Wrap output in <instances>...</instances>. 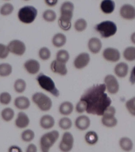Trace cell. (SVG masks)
Wrapping results in <instances>:
<instances>
[{
    "label": "cell",
    "instance_id": "obj_1",
    "mask_svg": "<svg viewBox=\"0 0 135 152\" xmlns=\"http://www.w3.org/2000/svg\"><path fill=\"white\" fill-rule=\"evenodd\" d=\"M105 84H97L86 91L80 100L87 104L86 111L89 114L103 116L104 111L111 103V99L105 93Z\"/></svg>",
    "mask_w": 135,
    "mask_h": 152
},
{
    "label": "cell",
    "instance_id": "obj_2",
    "mask_svg": "<svg viewBox=\"0 0 135 152\" xmlns=\"http://www.w3.org/2000/svg\"><path fill=\"white\" fill-rule=\"evenodd\" d=\"M74 10V5L70 1L63 2L61 5V16L58 19V24L63 30L67 31L71 29Z\"/></svg>",
    "mask_w": 135,
    "mask_h": 152
},
{
    "label": "cell",
    "instance_id": "obj_3",
    "mask_svg": "<svg viewBox=\"0 0 135 152\" xmlns=\"http://www.w3.org/2000/svg\"><path fill=\"white\" fill-rule=\"evenodd\" d=\"M37 9L32 5H25L20 8L17 16L20 22L24 24L32 23L38 15Z\"/></svg>",
    "mask_w": 135,
    "mask_h": 152
},
{
    "label": "cell",
    "instance_id": "obj_4",
    "mask_svg": "<svg viewBox=\"0 0 135 152\" xmlns=\"http://www.w3.org/2000/svg\"><path fill=\"white\" fill-rule=\"evenodd\" d=\"M95 29L102 37L108 38L116 35L117 31V24L113 21L105 20L98 23Z\"/></svg>",
    "mask_w": 135,
    "mask_h": 152
},
{
    "label": "cell",
    "instance_id": "obj_5",
    "mask_svg": "<svg viewBox=\"0 0 135 152\" xmlns=\"http://www.w3.org/2000/svg\"><path fill=\"white\" fill-rule=\"evenodd\" d=\"M36 80L40 87L44 90L50 93L56 97L59 96V91L56 88L54 82L51 77L43 73H40L36 77Z\"/></svg>",
    "mask_w": 135,
    "mask_h": 152
},
{
    "label": "cell",
    "instance_id": "obj_6",
    "mask_svg": "<svg viewBox=\"0 0 135 152\" xmlns=\"http://www.w3.org/2000/svg\"><path fill=\"white\" fill-rule=\"evenodd\" d=\"M59 136L57 130H53L44 134L40 140V145L42 152H48L53 145Z\"/></svg>",
    "mask_w": 135,
    "mask_h": 152
},
{
    "label": "cell",
    "instance_id": "obj_7",
    "mask_svg": "<svg viewBox=\"0 0 135 152\" xmlns=\"http://www.w3.org/2000/svg\"><path fill=\"white\" fill-rule=\"evenodd\" d=\"M32 100L39 109L43 111H48L52 107L51 99L42 93H36L34 94L32 96Z\"/></svg>",
    "mask_w": 135,
    "mask_h": 152
},
{
    "label": "cell",
    "instance_id": "obj_8",
    "mask_svg": "<svg viewBox=\"0 0 135 152\" xmlns=\"http://www.w3.org/2000/svg\"><path fill=\"white\" fill-rule=\"evenodd\" d=\"M10 53L17 56H22L25 53L26 46L25 43L21 40L13 39L7 45Z\"/></svg>",
    "mask_w": 135,
    "mask_h": 152
},
{
    "label": "cell",
    "instance_id": "obj_9",
    "mask_svg": "<svg viewBox=\"0 0 135 152\" xmlns=\"http://www.w3.org/2000/svg\"><path fill=\"white\" fill-rule=\"evenodd\" d=\"M119 15L123 19L128 21L135 19V7L129 3H126L121 7Z\"/></svg>",
    "mask_w": 135,
    "mask_h": 152
},
{
    "label": "cell",
    "instance_id": "obj_10",
    "mask_svg": "<svg viewBox=\"0 0 135 152\" xmlns=\"http://www.w3.org/2000/svg\"><path fill=\"white\" fill-rule=\"evenodd\" d=\"M103 56L106 61L109 62H116L120 59V52L117 48L109 47L105 48L103 52Z\"/></svg>",
    "mask_w": 135,
    "mask_h": 152
},
{
    "label": "cell",
    "instance_id": "obj_11",
    "mask_svg": "<svg viewBox=\"0 0 135 152\" xmlns=\"http://www.w3.org/2000/svg\"><path fill=\"white\" fill-rule=\"evenodd\" d=\"M74 137L71 133L66 132L63 134L62 141L59 145V148L63 152H69L73 147Z\"/></svg>",
    "mask_w": 135,
    "mask_h": 152
},
{
    "label": "cell",
    "instance_id": "obj_12",
    "mask_svg": "<svg viewBox=\"0 0 135 152\" xmlns=\"http://www.w3.org/2000/svg\"><path fill=\"white\" fill-rule=\"evenodd\" d=\"M106 88L109 93L114 94L118 92L119 90V84L117 79L114 75L109 74L104 78Z\"/></svg>",
    "mask_w": 135,
    "mask_h": 152
},
{
    "label": "cell",
    "instance_id": "obj_13",
    "mask_svg": "<svg viewBox=\"0 0 135 152\" xmlns=\"http://www.w3.org/2000/svg\"><path fill=\"white\" fill-rule=\"evenodd\" d=\"M90 61V56L88 53H81L75 58L74 65L77 69H83L88 65Z\"/></svg>",
    "mask_w": 135,
    "mask_h": 152
},
{
    "label": "cell",
    "instance_id": "obj_14",
    "mask_svg": "<svg viewBox=\"0 0 135 152\" xmlns=\"http://www.w3.org/2000/svg\"><path fill=\"white\" fill-rule=\"evenodd\" d=\"M24 67L29 74L35 75L39 71L40 65L37 60L30 59L25 61L24 64Z\"/></svg>",
    "mask_w": 135,
    "mask_h": 152
},
{
    "label": "cell",
    "instance_id": "obj_15",
    "mask_svg": "<svg viewBox=\"0 0 135 152\" xmlns=\"http://www.w3.org/2000/svg\"><path fill=\"white\" fill-rule=\"evenodd\" d=\"M51 70L53 72L61 75H66L68 73V69L66 64L55 60L51 62Z\"/></svg>",
    "mask_w": 135,
    "mask_h": 152
},
{
    "label": "cell",
    "instance_id": "obj_16",
    "mask_svg": "<svg viewBox=\"0 0 135 152\" xmlns=\"http://www.w3.org/2000/svg\"><path fill=\"white\" fill-rule=\"evenodd\" d=\"M100 7L103 13L110 15L115 11L116 3L114 0H102Z\"/></svg>",
    "mask_w": 135,
    "mask_h": 152
},
{
    "label": "cell",
    "instance_id": "obj_17",
    "mask_svg": "<svg viewBox=\"0 0 135 152\" xmlns=\"http://www.w3.org/2000/svg\"><path fill=\"white\" fill-rule=\"evenodd\" d=\"M29 123L30 119L28 115L24 112H19L15 121L16 126L20 129H23L27 127Z\"/></svg>",
    "mask_w": 135,
    "mask_h": 152
},
{
    "label": "cell",
    "instance_id": "obj_18",
    "mask_svg": "<svg viewBox=\"0 0 135 152\" xmlns=\"http://www.w3.org/2000/svg\"><path fill=\"white\" fill-rule=\"evenodd\" d=\"M88 48L92 53H98L101 50L103 44L101 41L97 37H92L89 40L88 43Z\"/></svg>",
    "mask_w": 135,
    "mask_h": 152
},
{
    "label": "cell",
    "instance_id": "obj_19",
    "mask_svg": "<svg viewBox=\"0 0 135 152\" xmlns=\"http://www.w3.org/2000/svg\"><path fill=\"white\" fill-rule=\"evenodd\" d=\"M91 124V121L87 116L82 115L79 116L75 121L76 127L79 130L84 131L87 129Z\"/></svg>",
    "mask_w": 135,
    "mask_h": 152
},
{
    "label": "cell",
    "instance_id": "obj_20",
    "mask_svg": "<svg viewBox=\"0 0 135 152\" xmlns=\"http://www.w3.org/2000/svg\"><path fill=\"white\" fill-rule=\"evenodd\" d=\"M14 104L17 109L24 110L28 109L30 107V102L28 97L19 96L15 99Z\"/></svg>",
    "mask_w": 135,
    "mask_h": 152
},
{
    "label": "cell",
    "instance_id": "obj_21",
    "mask_svg": "<svg viewBox=\"0 0 135 152\" xmlns=\"http://www.w3.org/2000/svg\"><path fill=\"white\" fill-rule=\"evenodd\" d=\"M129 70V65L124 62H121L117 64L114 68L115 74L120 78L125 77L127 75Z\"/></svg>",
    "mask_w": 135,
    "mask_h": 152
},
{
    "label": "cell",
    "instance_id": "obj_22",
    "mask_svg": "<svg viewBox=\"0 0 135 152\" xmlns=\"http://www.w3.org/2000/svg\"><path fill=\"white\" fill-rule=\"evenodd\" d=\"M40 125L45 129H50L54 126L55 121L53 116L50 115H45L41 117L40 122Z\"/></svg>",
    "mask_w": 135,
    "mask_h": 152
},
{
    "label": "cell",
    "instance_id": "obj_23",
    "mask_svg": "<svg viewBox=\"0 0 135 152\" xmlns=\"http://www.w3.org/2000/svg\"><path fill=\"white\" fill-rule=\"evenodd\" d=\"M67 38L65 35L62 33H57L55 34L52 39V43L55 47L61 48L66 43Z\"/></svg>",
    "mask_w": 135,
    "mask_h": 152
},
{
    "label": "cell",
    "instance_id": "obj_24",
    "mask_svg": "<svg viewBox=\"0 0 135 152\" xmlns=\"http://www.w3.org/2000/svg\"><path fill=\"white\" fill-rule=\"evenodd\" d=\"M14 9V6L11 3H4L0 7V15L4 17L10 16L13 13Z\"/></svg>",
    "mask_w": 135,
    "mask_h": 152
},
{
    "label": "cell",
    "instance_id": "obj_25",
    "mask_svg": "<svg viewBox=\"0 0 135 152\" xmlns=\"http://www.w3.org/2000/svg\"><path fill=\"white\" fill-rule=\"evenodd\" d=\"M123 57L129 62L135 61V46H130L126 48L123 50Z\"/></svg>",
    "mask_w": 135,
    "mask_h": 152
},
{
    "label": "cell",
    "instance_id": "obj_26",
    "mask_svg": "<svg viewBox=\"0 0 135 152\" xmlns=\"http://www.w3.org/2000/svg\"><path fill=\"white\" fill-rule=\"evenodd\" d=\"M102 122L104 126L109 128H112L117 125V120L115 115H103Z\"/></svg>",
    "mask_w": 135,
    "mask_h": 152
},
{
    "label": "cell",
    "instance_id": "obj_27",
    "mask_svg": "<svg viewBox=\"0 0 135 152\" xmlns=\"http://www.w3.org/2000/svg\"><path fill=\"white\" fill-rule=\"evenodd\" d=\"M13 67L11 64L7 62L0 63V76L6 77L12 74Z\"/></svg>",
    "mask_w": 135,
    "mask_h": 152
},
{
    "label": "cell",
    "instance_id": "obj_28",
    "mask_svg": "<svg viewBox=\"0 0 135 152\" xmlns=\"http://www.w3.org/2000/svg\"><path fill=\"white\" fill-rule=\"evenodd\" d=\"M73 110V104L69 101L63 102L60 106L59 108L61 114L66 116L70 115L72 113Z\"/></svg>",
    "mask_w": 135,
    "mask_h": 152
},
{
    "label": "cell",
    "instance_id": "obj_29",
    "mask_svg": "<svg viewBox=\"0 0 135 152\" xmlns=\"http://www.w3.org/2000/svg\"><path fill=\"white\" fill-rule=\"evenodd\" d=\"M1 116L2 119L5 122H10L14 117V111L10 107L4 108L2 110Z\"/></svg>",
    "mask_w": 135,
    "mask_h": 152
},
{
    "label": "cell",
    "instance_id": "obj_30",
    "mask_svg": "<svg viewBox=\"0 0 135 152\" xmlns=\"http://www.w3.org/2000/svg\"><path fill=\"white\" fill-rule=\"evenodd\" d=\"M14 87L16 92L18 94H22L25 91L26 89V82L22 79H17L15 81Z\"/></svg>",
    "mask_w": 135,
    "mask_h": 152
},
{
    "label": "cell",
    "instance_id": "obj_31",
    "mask_svg": "<svg viewBox=\"0 0 135 152\" xmlns=\"http://www.w3.org/2000/svg\"><path fill=\"white\" fill-rule=\"evenodd\" d=\"M70 59V55L66 50L61 49L58 50L56 54V60L66 64Z\"/></svg>",
    "mask_w": 135,
    "mask_h": 152
},
{
    "label": "cell",
    "instance_id": "obj_32",
    "mask_svg": "<svg viewBox=\"0 0 135 152\" xmlns=\"http://www.w3.org/2000/svg\"><path fill=\"white\" fill-rule=\"evenodd\" d=\"M86 142L90 145H93L97 143L98 141V137L97 133L94 131H89L85 135Z\"/></svg>",
    "mask_w": 135,
    "mask_h": 152
},
{
    "label": "cell",
    "instance_id": "obj_33",
    "mask_svg": "<svg viewBox=\"0 0 135 152\" xmlns=\"http://www.w3.org/2000/svg\"><path fill=\"white\" fill-rule=\"evenodd\" d=\"M42 16L44 20L48 22H53L57 18L56 12L51 9H47L45 10Z\"/></svg>",
    "mask_w": 135,
    "mask_h": 152
},
{
    "label": "cell",
    "instance_id": "obj_34",
    "mask_svg": "<svg viewBox=\"0 0 135 152\" xmlns=\"http://www.w3.org/2000/svg\"><path fill=\"white\" fill-rule=\"evenodd\" d=\"M119 144L122 149L125 151H131L133 146L131 140L128 137L122 138L120 140Z\"/></svg>",
    "mask_w": 135,
    "mask_h": 152
},
{
    "label": "cell",
    "instance_id": "obj_35",
    "mask_svg": "<svg viewBox=\"0 0 135 152\" xmlns=\"http://www.w3.org/2000/svg\"><path fill=\"white\" fill-rule=\"evenodd\" d=\"M35 137V132L30 129L24 131L21 135L22 140L26 142H30L32 141Z\"/></svg>",
    "mask_w": 135,
    "mask_h": 152
},
{
    "label": "cell",
    "instance_id": "obj_36",
    "mask_svg": "<svg viewBox=\"0 0 135 152\" xmlns=\"http://www.w3.org/2000/svg\"><path fill=\"white\" fill-rule=\"evenodd\" d=\"M87 26V23L85 20L80 18L75 22L74 28L77 31L82 32L85 30Z\"/></svg>",
    "mask_w": 135,
    "mask_h": 152
},
{
    "label": "cell",
    "instance_id": "obj_37",
    "mask_svg": "<svg viewBox=\"0 0 135 152\" xmlns=\"http://www.w3.org/2000/svg\"><path fill=\"white\" fill-rule=\"evenodd\" d=\"M38 55L41 59L43 61H47L51 57V51L46 47H43L40 48L39 50Z\"/></svg>",
    "mask_w": 135,
    "mask_h": 152
},
{
    "label": "cell",
    "instance_id": "obj_38",
    "mask_svg": "<svg viewBox=\"0 0 135 152\" xmlns=\"http://www.w3.org/2000/svg\"><path fill=\"white\" fill-rule=\"evenodd\" d=\"M58 124L61 129L67 130L70 129L72 126V122L69 118L64 117L60 120Z\"/></svg>",
    "mask_w": 135,
    "mask_h": 152
},
{
    "label": "cell",
    "instance_id": "obj_39",
    "mask_svg": "<svg viewBox=\"0 0 135 152\" xmlns=\"http://www.w3.org/2000/svg\"><path fill=\"white\" fill-rule=\"evenodd\" d=\"M12 96L10 93L3 92L0 94V103L3 105H8L11 102Z\"/></svg>",
    "mask_w": 135,
    "mask_h": 152
},
{
    "label": "cell",
    "instance_id": "obj_40",
    "mask_svg": "<svg viewBox=\"0 0 135 152\" xmlns=\"http://www.w3.org/2000/svg\"><path fill=\"white\" fill-rule=\"evenodd\" d=\"M10 53L7 45L0 43V59H5L9 56Z\"/></svg>",
    "mask_w": 135,
    "mask_h": 152
},
{
    "label": "cell",
    "instance_id": "obj_41",
    "mask_svg": "<svg viewBox=\"0 0 135 152\" xmlns=\"http://www.w3.org/2000/svg\"><path fill=\"white\" fill-rule=\"evenodd\" d=\"M126 105L130 114L135 116V96L127 101Z\"/></svg>",
    "mask_w": 135,
    "mask_h": 152
},
{
    "label": "cell",
    "instance_id": "obj_42",
    "mask_svg": "<svg viewBox=\"0 0 135 152\" xmlns=\"http://www.w3.org/2000/svg\"><path fill=\"white\" fill-rule=\"evenodd\" d=\"M87 105L85 101L80 100L76 106V110L78 113H82L86 111Z\"/></svg>",
    "mask_w": 135,
    "mask_h": 152
},
{
    "label": "cell",
    "instance_id": "obj_43",
    "mask_svg": "<svg viewBox=\"0 0 135 152\" xmlns=\"http://www.w3.org/2000/svg\"><path fill=\"white\" fill-rule=\"evenodd\" d=\"M45 3L49 7H54L58 4V0H44Z\"/></svg>",
    "mask_w": 135,
    "mask_h": 152
},
{
    "label": "cell",
    "instance_id": "obj_44",
    "mask_svg": "<svg viewBox=\"0 0 135 152\" xmlns=\"http://www.w3.org/2000/svg\"><path fill=\"white\" fill-rule=\"evenodd\" d=\"M130 82L131 84L134 85L135 83V66L132 68L130 74Z\"/></svg>",
    "mask_w": 135,
    "mask_h": 152
},
{
    "label": "cell",
    "instance_id": "obj_45",
    "mask_svg": "<svg viewBox=\"0 0 135 152\" xmlns=\"http://www.w3.org/2000/svg\"><path fill=\"white\" fill-rule=\"evenodd\" d=\"M37 151V147L34 144H30L27 148L26 151L27 152H36Z\"/></svg>",
    "mask_w": 135,
    "mask_h": 152
},
{
    "label": "cell",
    "instance_id": "obj_46",
    "mask_svg": "<svg viewBox=\"0 0 135 152\" xmlns=\"http://www.w3.org/2000/svg\"><path fill=\"white\" fill-rule=\"evenodd\" d=\"M9 152H22V149L18 146L12 145L9 148Z\"/></svg>",
    "mask_w": 135,
    "mask_h": 152
},
{
    "label": "cell",
    "instance_id": "obj_47",
    "mask_svg": "<svg viewBox=\"0 0 135 152\" xmlns=\"http://www.w3.org/2000/svg\"><path fill=\"white\" fill-rule=\"evenodd\" d=\"M130 40L133 44L135 45V31L131 33L130 35Z\"/></svg>",
    "mask_w": 135,
    "mask_h": 152
},
{
    "label": "cell",
    "instance_id": "obj_48",
    "mask_svg": "<svg viewBox=\"0 0 135 152\" xmlns=\"http://www.w3.org/2000/svg\"><path fill=\"white\" fill-rule=\"evenodd\" d=\"M3 1H11V0H3Z\"/></svg>",
    "mask_w": 135,
    "mask_h": 152
},
{
    "label": "cell",
    "instance_id": "obj_49",
    "mask_svg": "<svg viewBox=\"0 0 135 152\" xmlns=\"http://www.w3.org/2000/svg\"><path fill=\"white\" fill-rule=\"evenodd\" d=\"M24 1H30V0H23Z\"/></svg>",
    "mask_w": 135,
    "mask_h": 152
}]
</instances>
